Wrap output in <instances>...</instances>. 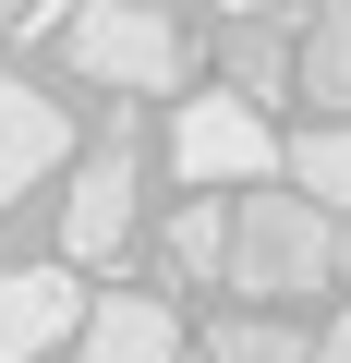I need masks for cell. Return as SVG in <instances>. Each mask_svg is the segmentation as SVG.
Segmentation results:
<instances>
[{"instance_id":"12","label":"cell","mask_w":351,"mask_h":363,"mask_svg":"<svg viewBox=\"0 0 351 363\" xmlns=\"http://www.w3.org/2000/svg\"><path fill=\"white\" fill-rule=\"evenodd\" d=\"M291 73H303V37H291V25H267V13L230 25V85H243V97H279Z\"/></svg>"},{"instance_id":"11","label":"cell","mask_w":351,"mask_h":363,"mask_svg":"<svg viewBox=\"0 0 351 363\" xmlns=\"http://www.w3.org/2000/svg\"><path fill=\"white\" fill-rule=\"evenodd\" d=\"M291 194H315V206L351 218V121H303L291 133Z\"/></svg>"},{"instance_id":"1","label":"cell","mask_w":351,"mask_h":363,"mask_svg":"<svg viewBox=\"0 0 351 363\" xmlns=\"http://www.w3.org/2000/svg\"><path fill=\"white\" fill-rule=\"evenodd\" d=\"M218 291H243V303H279V315H303L315 291H339V206H315V194H243V230H230V279Z\"/></svg>"},{"instance_id":"15","label":"cell","mask_w":351,"mask_h":363,"mask_svg":"<svg viewBox=\"0 0 351 363\" xmlns=\"http://www.w3.org/2000/svg\"><path fill=\"white\" fill-rule=\"evenodd\" d=\"M339 291H351V218H339Z\"/></svg>"},{"instance_id":"14","label":"cell","mask_w":351,"mask_h":363,"mask_svg":"<svg viewBox=\"0 0 351 363\" xmlns=\"http://www.w3.org/2000/svg\"><path fill=\"white\" fill-rule=\"evenodd\" d=\"M25 25H73V0H25Z\"/></svg>"},{"instance_id":"5","label":"cell","mask_w":351,"mask_h":363,"mask_svg":"<svg viewBox=\"0 0 351 363\" xmlns=\"http://www.w3.org/2000/svg\"><path fill=\"white\" fill-rule=\"evenodd\" d=\"M85 315H97V291H73V267H0V363L85 339Z\"/></svg>"},{"instance_id":"7","label":"cell","mask_w":351,"mask_h":363,"mask_svg":"<svg viewBox=\"0 0 351 363\" xmlns=\"http://www.w3.org/2000/svg\"><path fill=\"white\" fill-rule=\"evenodd\" d=\"M73 363H182V315H169L157 291H97Z\"/></svg>"},{"instance_id":"3","label":"cell","mask_w":351,"mask_h":363,"mask_svg":"<svg viewBox=\"0 0 351 363\" xmlns=\"http://www.w3.org/2000/svg\"><path fill=\"white\" fill-rule=\"evenodd\" d=\"M169 169L182 182H206V194H255V182H291V145L267 133V109L243 97V85H218V97H182L169 109Z\"/></svg>"},{"instance_id":"8","label":"cell","mask_w":351,"mask_h":363,"mask_svg":"<svg viewBox=\"0 0 351 363\" xmlns=\"http://www.w3.org/2000/svg\"><path fill=\"white\" fill-rule=\"evenodd\" d=\"M194 363H315V339H303V315L243 303V315H218V327L194 339Z\"/></svg>"},{"instance_id":"2","label":"cell","mask_w":351,"mask_h":363,"mask_svg":"<svg viewBox=\"0 0 351 363\" xmlns=\"http://www.w3.org/2000/svg\"><path fill=\"white\" fill-rule=\"evenodd\" d=\"M61 49H73V73H97L121 97H182L194 85V49L169 25V0H85L61 25Z\"/></svg>"},{"instance_id":"6","label":"cell","mask_w":351,"mask_h":363,"mask_svg":"<svg viewBox=\"0 0 351 363\" xmlns=\"http://www.w3.org/2000/svg\"><path fill=\"white\" fill-rule=\"evenodd\" d=\"M73 157V121H61V97H37V85H0V218H13L37 182Z\"/></svg>"},{"instance_id":"9","label":"cell","mask_w":351,"mask_h":363,"mask_svg":"<svg viewBox=\"0 0 351 363\" xmlns=\"http://www.w3.org/2000/svg\"><path fill=\"white\" fill-rule=\"evenodd\" d=\"M303 97L351 121V0H303Z\"/></svg>"},{"instance_id":"4","label":"cell","mask_w":351,"mask_h":363,"mask_svg":"<svg viewBox=\"0 0 351 363\" xmlns=\"http://www.w3.org/2000/svg\"><path fill=\"white\" fill-rule=\"evenodd\" d=\"M133 182H145V133L109 109L97 145L73 157V194H61V255H73V267H97V255L133 242Z\"/></svg>"},{"instance_id":"10","label":"cell","mask_w":351,"mask_h":363,"mask_svg":"<svg viewBox=\"0 0 351 363\" xmlns=\"http://www.w3.org/2000/svg\"><path fill=\"white\" fill-rule=\"evenodd\" d=\"M230 230H243V194H206L194 182V206L169 218V267L182 279H230Z\"/></svg>"},{"instance_id":"13","label":"cell","mask_w":351,"mask_h":363,"mask_svg":"<svg viewBox=\"0 0 351 363\" xmlns=\"http://www.w3.org/2000/svg\"><path fill=\"white\" fill-rule=\"evenodd\" d=\"M315 363H351V315H327V327H315Z\"/></svg>"}]
</instances>
